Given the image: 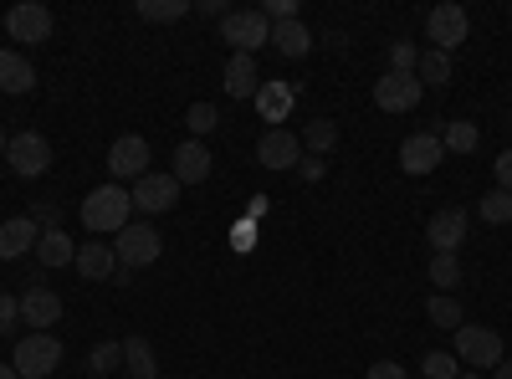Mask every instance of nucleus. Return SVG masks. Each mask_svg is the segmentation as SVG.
Masks as SVG:
<instances>
[{
	"mask_svg": "<svg viewBox=\"0 0 512 379\" xmlns=\"http://www.w3.org/2000/svg\"><path fill=\"white\" fill-rule=\"evenodd\" d=\"M128 221H134V195L123 185H98L88 200H82V226L93 236H118Z\"/></svg>",
	"mask_w": 512,
	"mask_h": 379,
	"instance_id": "obj_1",
	"label": "nucleus"
},
{
	"mask_svg": "<svg viewBox=\"0 0 512 379\" xmlns=\"http://www.w3.org/2000/svg\"><path fill=\"white\" fill-rule=\"evenodd\" d=\"M159 231L149 221H128L118 236H113V257H118V272H139V267H154L159 262Z\"/></svg>",
	"mask_w": 512,
	"mask_h": 379,
	"instance_id": "obj_2",
	"label": "nucleus"
},
{
	"mask_svg": "<svg viewBox=\"0 0 512 379\" xmlns=\"http://www.w3.org/2000/svg\"><path fill=\"white\" fill-rule=\"evenodd\" d=\"M62 354L67 349H62L57 333H26L11 354V364H16L21 379H52V369H62Z\"/></svg>",
	"mask_w": 512,
	"mask_h": 379,
	"instance_id": "obj_3",
	"label": "nucleus"
},
{
	"mask_svg": "<svg viewBox=\"0 0 512 379\" xmlns=\"http://www.w3.org/2000/svg\"><path fill=\"white\" fill-rule=\"evenodd\" d=\"M221 41H231V52L256 57L262 47H272V21L262 16V6H256V11H231L221 21Z\"/></svg>",
	"mask_w": 512,
	"mask_h": 379,
	"instance_id": "obj_4",
	"label": "nucleus"
},
{
	"mask_svg": "<svg viewBox=\"0 0 512 379\" xmlns=\"http://www.w3.org/2000/svg\"><path fill=\"white\" fill-rule=\"evenodd\" d=\"M456 359H466L472 369H497V364H502V339H497V328L461 323V328H456Z\"/></svg>",
	"mask_w": 512,
	"mask_h": 379,
	"instance_id": "obj_5",
	"label": "nucleus"
},
{
	"mask_svg": "<svg viewBox=\"0 0 512 379\" xmlns=\"http://www.w3.org/2000/svg\"><path fill=\"white\" fill-rule=\"evenodd\" d=\"M425 36L436 41V52H456L466 36H472V16H466L456 0H446V6H436L431 16H425Z\"/></svg>",
	"mask_w": 512,
	"mask_h": 379,
	"instance_id": "obj_6",
	"label": "nucleus"
},
{
	"mask_svg": "<svg viewBox=\"0 0 512 379\" xmlns=\"http://www.w3.org/2000/svg\"><path fill=\"white\" fill-rule=\"evenodd\" d=\"M6 31H11V41L41 47V41H52V11L41 6V0H21V6L6 11Z\"/></svg>",
	"mask_w": 512,
	"mask_h": 379,
	"instance_id": "obj_7",
	"label": "nucleus"
},
{
	"mask_svg": "<svg viewBox=\"0 0 512 379\" xmlns=\"http://www.w3.org/2000/svg\"><path fill=\"white\" fill-rule=\"evenodd\" d=\"M420 93H425V82H420L415 72H384V77L374 82L379 113H410V108L420 103Z\"/></svg>",
	"mask_w": 512,
	"mask_h": 379,
	"instance_id": "obj_8",
	"label": "nucleus"
},
{
	"mask_svg": "<svg viewBox=\"0 0 512 379\" xmlns=\"http://www.w3.org/2000/svg\"><path fill=\"white\" fill-rule=\"evenodd\" d=\"M108 175H113V185L144 180V175H149V139H139V134L113 139V149H108Z\"/></svg>",
	"mask_w": 512,
	"mask_h": 379,
	"instance_id": "obj_9",
	"label": "nucleus"
},
{
	"mask_svg": "<svg viewBox=\"0 0 512 379\" xmlns=\"http://www.w3.org/2000/svg\"><path fill=\"white\" fill-rule=\"evenodd\" d=\"M6 159H11V170H16L21 180H36V175H47V170H52V144L41 139L36 129H26V134L11 139Z\"/></svg>",
	"mask_w": 512,
	"mask_h": 379,
	"instance_id": "obj_10",
	"label": "nucleus"
},
{
	"mask_svg": "<svg viewBox=\"0 0 512 379\" xmlns=\"http://www.w3.org/2000/svg\"><path fill=\"white\" fill-rule=\"evenodd\" d=\"M297 159H303V139L292 129H267L256 139V164L262 170H297Z\"/></svg>",
	"mask_w": 512,
	"mask_h": 379,
	"instance_id": "obj_11",
	"label": "nucleus"
},
{
	"mask_svg": "<svg viewBox=\"0 0 512 379\" xmlns=\"http://www.w3.org/2000/svg\"><path fill=\"white\" fill-rule=\"evenodd\" d=\"M134 210H144V216H159V210H175V200H180V180L175 175H159V170H149L144 180H134Z\"/></svg>",
	"mask_w": 512,
	"mask_h": 379,
	"instance_id": "obj_12",
	"label": "nucleus"
},
{
	"mask_svg": "<svg viewBox=\"0 0 512 379\" xmlns=\"http://www.w3.org/2000/svg\"><path fill=\"white\" fill-rule=\"evenodd\" d=\"M441 159H446L441 134H410V139L400 144V170H405V175H431Z\"/></svg>",
	"mask_w": 512,
	"mask_h": 379,
	"instance_id": "obj_13",
	"label": "nucleus"
},
{
	"mask_svg": "<svg viewBox=\"0 0 512 379\" xmlns=\"http://www.w3.org/2000/svg\"><path fill=\"white\" fill-rule=\"evenodd\" d=\"M292 108H297V82L272 77V82H262V88H256V113H262V123H272V129H282Z\"/></svg>",
	"mask_w": 512,
	"mask_h": 379,
	"instance_id": "obj_14",
	"label": "nucleus"
},
{
	"mask_svg": "<svg viewBox=\"0 0 512 379\" xmlns=\"http://www.w3.org/2000/svg\"><path fill=\"white\" fill-rule=\"evenodd\" d=\"M425 241H431L436 251H461V241H466V210L461 205H451V210H436L431 221H425Z\"/></svg>",
	"mask_w": 512,
	"mask_h": 379,
	"instance_id": "obj_15",
	"label": "nucleus"
},
{
	"mask_svg": "<svg viewBox=\"0 0 512 379\" xmlns=\"http://www.w3.org/2000/svg\"><path fill=\"white\" fill-rule=\"evenodd\" d=\"M21 318L36 328V333H52L57 323H62V298L52 287H31L26 298H21Z\"/></svg>",
	"mask_w": 512,
	"mask_h": 379,
	"instance_id": "obj_16",
	"label": "nucleus"
},
{
	"mask_svg": "<svg viewBox=\"0 0 512 379\" xmlns=\"http://www.w3.org/2000/svg\"><path fill=\"white\" fill-rule=\"evenodd\" d=\"M72 267L88 277V282H113L118 277V257H113V246L108 241H88V246H77V257H72Z\"/></svg>",
	"mask_w": 512,
	"mask_h": 379,
	"instance_id": "obj_17",
	"label": "nucleus"
},
{
	"mask_svg": "<svg viewBox=\"0 0 512 379\" xmlns=\"http://www.w3.org/2000/svg\"><path fill=\"white\" fill-rule=\"evenodd\" d=\"M36 241H41V226L31 216H11L6 226H0V262L26 257V251H36Z\"/></svg>",
	"mask_w": 512,
	"mask_h": 379,
	"instance_id": "obj_18",
	"label": "nucleus"
},
{
	"mask_svg": "<svg viewBox=\"0 0 512 379\" xmlns=\"http://www.w3.org/2000/svg\"><path fill=\"white\" fill-rule=\"evenodd\" d=\"M210 164H216V159H210V149L200 139H185L175 149V170H169V175H175L180 185H200V180H210Z\"/></svg>",
	"mask_w": 512,
	"mask_h": 379,
	"instance_id": "obj_19",
	"label": "nucleus"
},
{
	"mask_svg": "<svg viewBox=\"0 0 512 379\" xmlns=\"http://www.w3.org/2000/svg\"><path fill=\"white\" fill-rule=\"evenodd\" d=\"M36 88V67L21 57V52H11V47H0V93H11V98H21V93H31Z\"/></svg>",
	"mask_w": 512,
	"mask_h": 379,
	"instance_id": "obj_20",
	"label": "nucleus"
},
{
	"mask_svg": "<svg viewBox=\"0 0 512 379\" xmlns=\"http://www.w3.org/2000/svg\"><path fill=\"white\" fill-rule=\"evenodd\" d=\"M272 52H282V57H308L313 52V31L303 26V16L272 26Z\"/></svg>",
	"mask_w": 512,
	"mask_h": 379,
	"instance_id": "obj_21",
	"label": "nucleus"
},
{
	"mask_svg": "<svg viewBox=\"0 0 512 379\" xmlns=\"http://www.w3.org/2000/svg\"><path fill=\"white\" fill-rule=\"evenodd\" d=\"M256 88H262V77H256V57L231 52V62H226V93L231 98H256Z\"/></svg>",
	"mask_w": 512,
	"mask_h": 379,
	"instance_id": "obj_22",
	"label": "nucleus"
},
{
	"mask_svg": "<svg viewBox=\"0 0 512 379\" xmlns=\"http://www.w3.org/2000/svg\"><path fill=\"white\" fill-rule=\"evenodd\" d=\"M72 257H77V241H72V236L41 231V241H36V262H41V267H72Z\"/></svg>",
	"mask_w": 512,
	"mask_h": 379,
	"instance_id": "obj_23",
	"label": "nucleus"
},
{
	"mask_svg": "<svg viewBox=\"0 0 512 379\" xmlns=\"http://www.w3.org/2000/svg\"><path fill=\"white\" fill-rule=\"evenodd\" d=\"M123 369L134 374V379H154L159 374V364H154V349H149V339H123Z\"/></svg>",
	"mask_w": 512,
	"mask_h": 379,
	"instance_id": "obj_24",
	"label": "nucleus"
},
{
	"mask_svg": "<svg viewBox=\"0 0 512 379\" xmlns=\"http://www.w3.org/2000/svg\"><path fill=\"white\" fill-rule=\"evenodd\" d=\"M415 77L425 82V88H441V82H451V52H420V62H415Z\"/></svg>",
	"mask_w": 512,
	"mask_h": 379,
	"instance_id": "obj_25",
	"label": "nucleus"
},
{
	"mask_svg": "<svg viewBox=\"0 0 512 379\" xmlns=\"http://www.w3.org/2000/svg\"><path fill=\"white\" fill-rule=\"evenodd\" d=\"M441 144H446L451 154H472V149L482 144V134H477V123H466V118H451L446 129H441Z\"/></svg>",
	"mask_w": 512,
	"mask_h": 379,
	"instance_id": "obj_26",
	"label": "nucleus"
},
{
	"mask_svg": "<svg viewBox=\"0 0 512 379\" xmlns=\"http://www.w3.org/2000/svg\"><path fill=\"white\" fill-rule=\"evenodd\" d=\"M333 144H338V123H333V118H313L308 129H303V149H308V154L323 159Z\"/></svg>",
	"mask_w": 512,
	"mask_h": 379,
	"instance_id": "obj_27",
	"label": "nucleus"
},
{
	"mask_svg": "<svg viewBox=\"0 0 512 379\" xmlns=\"http://www.w3.org/2000/svg\"><path fill=\"white\" fill-rule=\"evenodd\" d=\"M425 318H431L436 328H451V333H456V328L466 323V318H461V303L451 298V292H436V298L425 303Z\"/></svg>",
	"mask_w": 512,
	"mask_h": 379,
	"instance_id": "obj_28",
	"label": "nucleus"
},
{
	"mask_svg": "<svg viewBox=\"0 0 512 379\" xmlns=\"http://www.w3.org/2000/svg\"><path fill=\"white\" fill-rule=\"evenodd\" d=\"M144 21H180V16H190L195 6H190V0H139V6H134Z\"/></svg>",
	"mask_w": 512,
	"mask_h": 379,
	"instance_id": "obj_29",
	"label": "nucleus"
},
{
	"mask_svg": "<svg viewBox=\"0 0 512 379\" xmlns=\"http://www.w3.org/2000/svg\"><path fill=\"white\" fill-rule=\"evenodd\" d=\"M477 216H482L487 226H507V221H512V195H507V190L482 195V200H477Z\"/></svg>",
	"mask_w": 512,
	"mask_h": 379,
	"instance_id": "obj_30",
	"label": "nucleus"
},
{
	"mask_svg": "<svg viewBox=\"0 0 512 379\" xmlns=\"http://www.w3.org/2000/svg\"><path fill=\"white\" fill-rule=\"evenodd\" d=\"M185 129H190L195 139L216 134V129H221V113H216V103H190V113H185Z\"/></svg>",
	"mask_w": 512,
	"mask_h": 379,
	"instance_id": "obj_31",
	"label": "nucleus"
},
{
	"mask_svg": "<svg viewBox=\"0 0 512 379\" xmlns=\"http://www.w3.org/2000/svg\"><path fill=\"white\" fill-rule=\"evenodd\" d=\"M431 282H436V287H461V257H451V251H436V257H431Z\"/></svg>",
	"mask_w": 512,
	"mask_h": 379,
	"instance_id": "obj_32",
	"label": "nucleus"
},
{
	"mask_svg": "<svg viewBox=\"0 0 512 379\" xmlns=\"http://www.w3.org/2000/svg\"><path fill=\"white\" fill-rule=\"evenodd\" d=\"M118 364H123V344H118V339H108V344H98V349L88 354V369H93V374H103V379H108Z\"/></svg>",
	"mask_w": 512,
	"mask_h": 379,
	"instance_id": "obj_33",
	"label": "nucleus"
},
{
	"mask_svg": "<svg viewBox=\"0 0 512 379\" xmlns=\"http://www.w3.org/2000/svg\"><path fill=\"white\" fill-rule=\"evenodd\" d=\"M420 374L425 379H461V359L456 354H425L420 359Z\"/></svg>",
	"mask_w": 512,
	"mask_h": 379,
	"instance_id": "obj_34",
	"label": "nucleus"
},
{
	"mask_svg": "<svg viewBox=\"0 0 512 379\" xmlns=\"http://www.w3.org/2000/svg\"><path fill=\"white\" fill-rule=\"evenodd\" d=\"M420 52H415V41H390V72H415Z\"/></svg>",
	"mask_w": 512,
	"mask_h": 379,
	"instance_id": "obj_35",
	"label": "nucleus"
},
{
	"mask_svg": "<svg viewBox=\"0 0 512 379\" xmlns=\"http://www.w3.org/2000/svg\"><path fill=\"white\" fill-rule=\"evenodd\" d=\"M31 221H36L41 231H57V221H62V210H57L52 200H41V205H31Z\"/></svg>",
	"mask_w": 512,
	"mask_h": 379,
	"instance_id": "obj_36",
	"label": "nucleus"
},
{
	"mask_svg": "<svg viewBox=\"0 0 512 379\" xmlns=\"http://www.w3.org/2000/svg\"><path fill=\"white\" fill-rule=\"evenodd\" d=\"M21 318V298H11V292H0V333H11V323Z\"/></svg>",
	"mask_w": 512,
	"mask_h": 379,
	"instance_id": "obj_37",
	"label": "nucleus"
},
{
	"mask_svg": "<svg viewBox=\"0 0 512 379\" xmlns=\"http://www.w3.org/2000/svg\"><path fill=\"white\" fill-rule=\"evenodd\" d=\"M231 246H236V251H251V246H256V221H236V226H231Z\"/></svg>",
	"mask_w": 512,
	"mask_h": 379,
	"instance_id": "obj_38",
	"label": "nucleus"
},
{
	"mask_svg": "<svg viewBox=\"0 0 512 379\" xmlns=\"http://www.w3.org/2000/svg\"><path fill=\"white\" fill-rule=\"evenodd\" d=\"M364 379H410V374H405L395 359H379V364H369V374H364Z\"/></svg>",
	"mask_w": 512,
	"mask_h": 379,
	"instance_id": "obj_39",
	"label": "nucleus"
},
{
	"mask_svg": "<svg viewBox=\"0 0 512 379\" xmlns=\"http://www.w3.org/2000/svg\"><path fill=\"white\" fill-rule=\"evenodd\" d=\"M297 175H303L308 185H318L323 180V159L318 154H303V159H297Z\"/></svg>",
	"mask_w": 512,
	"mask_h": 379,
	"instance_id": "obj_40",
	"label": "nucleus"
},
{
	"mask_svg": "<svg viewBox=\"0 0 512 379\" xmlns=\"http://www.w3.org/2000/svg\"><path fill=\"white\" fill-rule=\"evenodd\" d=\"M492 170H497V190H507V195H512V149H507V154H497Z\"/></svg>",
	"mask_w": 512,
	"mask_h": 379,
	"instance_id": "obj_41",
	"label": "nucleus"
},
{
	"mask_svg": "<svg viewBox=\"0 0 512 379\" xmlns=\"http://www.w3.org/2000/svg\"><path fill=\"white\" fill-rule=\"evenodd\" d=\"M195 11H200V16H221V21L231 16V11H226V0H195Z\"/></svg>",
	"mask_w": 512,
	"mask_h": 379,
	"instance_id": "obj_42",
	"label": "nucleus"
},
{
	"mask_svg": "<svg viewBox=\"0 0 512 379\" xmlns=\"http://www.w3.org/2000/svg\"><path fill=\"white\" fill-rule=\"evenodd\" d=\"M267 216V195H251L246 200V221H262Z\"/></svg>",
	"mask_w": 512,
	"mask_h": 379,
	"instance_id": "obj_43",
	"label": "nucleus"
},
{
	"mask_svg": "<svg viewBox=\"0 0 512 379\" xmlns=\"http://www.w3.org/2000/svg\"><path fill=\"white\" fill-rule=\"evenodd\" d=\"M0 379H21V374H16V364H6V359H0Z\"/></svg>",
	"mask_w": 512,
	"mask_h": 379,
	"instance_id": "obj_44",
	"label": "nucleus"
},
{
	"mask_svg": "<svg viewBox=\"0 0 512 379\" xmlns=\"http://www.w3.org/2000/svg\"><path fill=\"white\" fill-rule=\"evenodd\" d=\"M497 379H512V359H502V364H497Z\"/></svg>",
	"mask_w": 512,
	"mask_h": 379,
	"instance_id": "obj_45",
	"label": "nucleus"
},
{
	"mask_svg": "<svg viewBox=\"0 0 512 379\" xmlns=\"http://www.w3.org/2000/svg\"><path fill=\"white\" fill-rule=\"evenodd\" d=\"M6 149H11V139H6V129H0V159H6Z\"/></svg>",
	"mask_w": 512,
	"mask_h": 379,
	"instance_id": "obj_46",
	"label": "nucleus"
},
{
	"mask_svg": "<svg viewBox=\"0 0 512 379\" xmlns=\"http://www.w3.org/2000/svg\"><path fill=\"white\" fill-rule=\"evenodd\" d=\"M466 379H482V374H466Z\"/></svg>",
	"mask_w": 512,
	"mask_h": 379,
	"instance_id": "obj_47",
	"label": "nucleus"
},
{
	"mask_svg": "<svg viewBox=\"0 0 512 379\" xmlns=\"http://www.w3.org/2000/svg\"><path fill=\"white\" fill-rule=\"evenodd\" d=\"M93 379H103V374H93Z\"/></svg>",
	"mask_w": 512,
	"mask_h": 379,
	"instance_id": "obj_48",
	"label": "nucleus"
},
{
	"mask_svg": "<svg viewBox=\"0 0 512 379\" xmlns=\"http://www.w3.org/2000/svg\"><path fill=\"white\" fill-rule=\"evenodd\" d=\"M52 379H57V374H52Z\"/></svg>",
	"mask_w": 512,
	"mask_h": 379,
	"instance_id": "obj_49",
	"label": "nucleus"
}]
</instances>
